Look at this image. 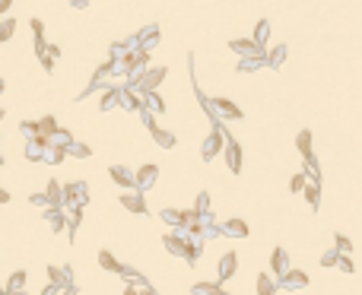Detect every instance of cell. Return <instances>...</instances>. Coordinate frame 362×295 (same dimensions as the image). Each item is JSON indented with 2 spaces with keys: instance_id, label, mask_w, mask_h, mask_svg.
Masks as SVG:
<instances>
[{
  "instance_id": "cell-9",
  "label": "cell",
  "mask_w": 362,
  "mask_h": 295,
  "mask_svg": "<svg viewBox=\"0 0 362 295\" xmlns=\"http://www.w3.org/2000/svg\"><path fill=\"white\" fill-rule=\"evenodd\" d=\"M124 206L130 213H143V200H140V197H124Z\"/></svg>"
},
{
  "instance_id": "cell-4",
  "label": "cell",
  "mask_w": 362,
  "mask_h": 295,
  "mask_svg": "<svg viewBox=\"0 0 362 295\" xmlns=\"http://www.w3.org/2000/svg\"><path fill=\"white\" fill-rule=\"evenodd\" d=\"M229 169L232 172L241 169V149H238V143H229Z\"/></svg>"
},
{
  "instance_id": "cell-19",
  "label": "cell",
  "mask_w": 362,
  "mask_h": 295,
  "mask_svg": "<svg viewBox=\"0 0 362 295\" xmlns=\"http://www.w3.org/2000/svg\"><path fill=\"white\" fill-rule=\"evenodd\" d=\"M23 283H26V273H16V276L10 279V286H13V289H19V286H23Z\"/></svg>"
},
{
  "instance_id": "cell-11",
  "label": "cell",
  "mask_w": 362,
  "mask_h": 295,
  "mask_svg": "<svg viewBox=\"0 0 362 295\" xmlns=\"http://www.w3.org/2000/svg\"><path fill=\"white\" fill-rule=\"evenodd\" d=\"M267 35H270V25L258 23V29H254V42H267Z\"/></svg>"
},
{
  "instance_id": "cell-7",
  "label": "cell",
  "mask_w": 362,
  "mask_h": 295,
  "mask_svg": "<svg viewBox=\"0 0 362 295\" xmlns=\"http://www.w3.org/2000/svg\"><path fill=\"white\" fill-rule=\"evenodd\" d=\"M165 76V70H162V67H159V70H153V73H146V79H143V86H146V89H156V86H159V79H162Z\"/></svg>"
},
{
  "instance_id": "cell-2",
  "label": "cell",
  "mask_w": 362,
  "mask_h": 295,
  "mask_svg": "<svg viewBox=\"0 0 362 295\" xmlns=\"http://www.w3.org/2000/svg\"><path fill=\"white\" fill-rule=\"evenodd\" d=\"M111 178H115L121 187H130V184H133V175H130L127 169H121V165H111Z\"/></svg>"
},
{
  "instance_id": "cell-6",
  "label": "cell",
  "mask_w": 362,
  "mask_h": 295,
  "mask_svg": "<svg viewBox=\"0 0 362 295\" xmlns=\"http://www.w3.org/2000/svg\"><path fill=\"white\" fill-rule=\"evenodd\" d=\"M299 149H302V156H305V159H311V133H308V130L299 133Z\"/></svg>"
},
{
  "instance_id": "cell-20",
  "label": "cell",
  "mask_w": 362,
  "mask_h": 295,
  "mask_svg": "<svg viewBox=\"0 0 362 295\" xmlns=\"http://www.w3.org/2000/svg\"><path fill=\"white\" fill-rule=\"evenodd\" d=\"M302 187H305V178L296 175V178H292V191H302Z\"/></svg>"
},
{
  "instance_id": "cell-8",
  "label": "cell",
  "mask_w": 362,
  "mask_h": 295,
  "mask_svg": "<svg viewBox=\"0 0 362 295\" xmlns=\"http://www.w3.org/2000/svg\"><path fill=\"white\" fill-rule=\"evenodd\" d=\"M150 130H153V137H156V143H162V146H172V143H175V137H172V133L159 130V127H150Z\"/></svg>"
},
{
  "instance_id": "cell-21",
  "label": "cell",
  "mask_w": 362,
  "mask_h": 295,
  "mask_svg": "<svg viewBox=\"0 0 362 295\" xmlns=\"http://www.w3.org/2000/svg\"><path fill=\"white\" fill-rule=\"evenodd\" d=\"M273 267H283V251H273Z\"/></svg>"
},
{
  "instance_id": "cell-22",
  "label": "cell",
  "mask_w": 362,
  "mask_h": 295,
  "mask_svg": "<svg viewBox=\"0 0 362 295\" xmlns=\"http://www.w3.org/2000/svg\"><path fill=\"white\" fill-rule=\"evenodd\" d=\"M10 10V0H0V13H6Z\"/></svg>"
},
{
  "instance_id": "cell-1",
  "label": "cell",
  "mask_w": 362,
  "mask_h": 295,
  "mask_svg": "<svg viewBox=\"0 0 362 295\" xmlns=\"http://www.w3.org/2000/svg\"><path fill=\"white\" fill-rule=\"evenodd\" d=\"M219 146H223V130H213V137L207 140V146H204V159H213L219 152Z\"/></svg>"
},
{
  "instance_id": "cell-5",
  "label": "cell",
  "mask_w": 362,
  "mask_h": 295,
  "mask_svg": "<svg viewBox=\"0 0 362 295\" xmlns=\"http://www.w3.org/2000/svg\"><path fill=\"white\" fill-rule=\"evenodd\" d=\"M213 105H216V108L223 111V115H229V118H241V111H238V108H235V105H232V102H226V98H216V102H213Z\"/></svg>"
},
{
  "instance_id": "cell-18",
  "label": "cell",
  "mask_w": 362,
  "mask_h": 295,
  "mask_svg": "<svg viewBox=\"0 0 362 295\" xmlns=\"http://www.w3.org/2000/svg\"><path fill=\"white\" fill-rule=\"evenodd\" d=\"M305 197L311 200V203H318V184H311V187H308V191H305Z\"/></svg>"
},
{
  "instance_id": "cell-16",
  "label": "cell",
  "mask_w": 362,
  "mask_h": 295,
  "mask_svg": "<svg viewBox=\"0 0 362 295\" xmlns=\"http://www.w3.org/2000/svg\"><path fill=\"white\" fill-rule=\"evenodd\" d=\"M146 105H153L156 111H162V108H165V105H162V98H159V96H153V92L146 96Z\"/></svg>"
},
{
  "instance_id": "cell-17",
  "label": "cell",
  "mask_w": 362,
  "mask_h": 295,
  "mask_svg": "<svg viewBox=\"0 0 362 295\" xmlns=\"http://www.w3.org/2000/svg\"><path fill=\"white\" fill-rule=\"evenodd\" d=\"M232 51H254V42H232Z\"/></svg>"
},
{
  "instance_id": "cell-10",
  "label": "cell",
  "mask_w": 362,
  "mask_h": 295,
  "mask_svg": "<svg viewBox=\"0 0 362 295\" xmlns=\"http://www.w3.org/2000/svg\"><path fill=\"white\" fill-rule=\"evenodd\" d=\"M13 29H16V23H13V19H6V23H0V42H6V38L13 35Z\"/></svg>"
},
{
  "instance_id": "cell-14",
  "label": "cell",
  "mask_w": 362,
  "mask_h": 295,
  "mask_svg": "<svg viewBox=\"0 0 362 295\" xmlns=\"http://www.w3.org/2000/svg\"><path fill=\"white\" fill-rule=\"evenodd\" d=\"M286 283H289V286H302V283H305V273H286Z\"/></svg>"
},
{
  "instance_id": "cell-13",
  "label": "cell",
  "mask_w": 362,
  "mask_h": 295,
  "mask_svg": "<svg viewBox=\"0 0 362 295\" xmlns=\"http://www.w3.org/2000/svg\"><path fill=\"white\" fill-rule=\"evenodd\" d=\"M232 270H235V254H226V260H223V276H229Z\"/></svg>"
},
{
  "instance_id": "cell-15",
  "label": "cell",
  "mask_w": 362,
  "mask_h": 295,
  "mask_svg": "<svg viewBox=\"0 0 362 295\" xmlns=\"http://www.w3.org/2000/svg\"><path fill=\"white\" fill-rule=\"evenodd\" d=\"M258 283H260V286H258V292H260V295H270V292H273V286H270V279H267V276H260Z\"/></svg>"
},
{
  "instance_id": "cell-12",
  "label": "cell",
  "mask_w": 362,
  "mask_h": 295,
  "mask_svg": "<svg viewBox=\"0 0 362 295\" xmlns=\"http://www.w3.org/2000/svg\"><path fill=\"white\" fill-rule=\"evenodd\" d=\"M229 235H248V225L245 222H238V219H235V222H229Z\"/></svg>"
},
{
  "instance_id": "cell-23",
  "label": "cell",
  "mask_w": 362,
  "mask_h": 295,
  "mask_svg": "<svg viewBox=\"0 0 362 295\" xmlns=\"http://www.w3.org/2000/svg\"><path fill=\"white\" fill-rule=\"evenodd\" d=\"M0 165H3V159H0Z\"/></svg>"
},
{
  "instance_id": "cell-3",
  "label": "cell",
  "mask_w": 362,
  "mask_h": 295,
  "mask_svg": "<svg viewBox=\"0 0 362 295\" xmlns=\"http://www.w3.org/2000/svg\"><path fill=\"white\" fill-rule=\"evenodd\" d=\"M156 175H159V172H156V165H146V169H140V172H137V184H140V187H150Z\"/></svg>"
}]
</instances>
